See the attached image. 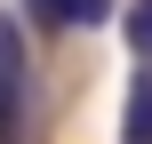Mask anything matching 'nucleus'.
Returning a JSON list of instances; mask_svg holds the SVG:
<instances>
[{"label": "nucleus", "mask_w": 152, "mask_h": 144, "mask_svg": "<svg viewBox=\"0 0 152 144\" xmlns=\"http://www.w3.org/2000/svg\"><path fill=\"white\" fill-rule=\"evenodd\" d=\"M32 32H96L112 16V0H24Z\"/></svg>", "instance_id": "f257e3e1"}, {"label": "nucleus", "mask_w": 152, "mask_h": 144, "mask_svg": "<svg viewBox=\"0 0 152 144\" xmlns=\"http://www.w3.org/2000/svg\"><path fill=\"white\" fill-rule=\"evenodd\" d=\"M120 144H152V64H136V80L120 96Z\"/></svg>", "instance_id": "f03ea898"}, {"label": "nucleus", "mask_w": 152, "mask_h": 144, "mask_svg": "<svg viewBox=\"0 0 152 144\" xmlns=\"http://www.w3.org/2000/svg\"><path fill=\"white\" fill-rule=\"evenodd\" d=\"M120 32H128V48H136V64H152V0H128Z\"/></svg>", "instance_id": "7ed1b4c3"}, {"label": "nucleus", "mask_w": 152, "mask_h": 144, "mask_svg": "<svg viewBox=\"0 0 152 144\" xmlns=\"http://www.w3.org/2000/svg\"><path fill=\"white\" fill-rule=\"evenodd\" d=\"M0 80H32V72H24V32H16V16H0Z\"/></svg>", "instance_id": "20e7f679"}, {"label": "nucleus", "mask_w": 152, "mask_h": 144, "mask_svg": "<svg viewBox=\"0 0 152 144\" xmlns=\"http://www.w3.org/2000/svg\"><path fill=\"white\" fill-rule=\"evenodd\" d=\"M24 128V80H0V144H16Z\"/></svg>", "instance_id": "39448f33"}]
</instances>
